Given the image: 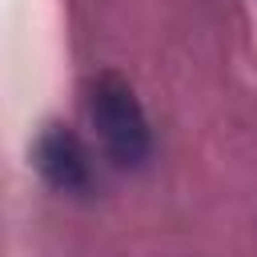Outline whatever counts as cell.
Here are the masks:
<instances>
[{
  "mask_svg": "<svg viewBox=\"0 0 257 257\" xmlns=\"http://www.w3.org/2000/svg\"><path fill=\"white\" fill-rule=\"evenodd\" d=\"M88 112H92V124L116 165H141L149 157L153 133L145 120V108H141L137 92L116 72H100L88 84Z\"/></svg>",
  "mask_w": 257,
  "mask_h": 257,
  "instance_id": "cell-1",
  "label": "cell"
},
{
  "mask_svg": "<svg viewBox=\"0 0 257 257\" xmlns=\"http://www.w3.org/2000/svg\"><path fill=\"white\" fill-rule=\"evenodd\" d=\"M36 169L40 177L60 193H84L92 185V161L80 137L64 124H48L36 141Z\"/></svg>",
  "mask_w": 257,
  "mask_h": 257,
  "instance_id": "cell-2",
  "label": "cell"
}]
</instances>
